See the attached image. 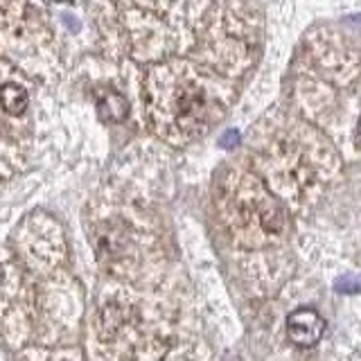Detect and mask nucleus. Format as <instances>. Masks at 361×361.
I'll return each mask as SVG.
<instances>
[{
  "label": "nucleus",
  "instance_id": "obj_1",
  "mask_svg": "<svg viewBox=\"0 0 361 361\" xmlns=\"http://www.w3.org/2000/svg\"><path fill=\"white\" fill-rule=\"evenodd\" d=\"M323 332H325V321L321 319V314L316 310L300 307L289 314L287 336L291 343H296L300 348H312L321 341Z\"/></svg>",
  "mask_w": 361,
  "mask_h": 361
},
{
  "label": "nucleus",
  "instance_id": "obj_2",
  "mask_svg": "<svg viewBox=\"0 0 361 361\" xmlns=\"http://www.w3.org/2000/svg\"><path fill=\"white\" fill-rule=\"evenodd\" d=\"M97 113L102 116V120H106V122H122L129 113L127 99H124L118 90H104V93L97 97Z\"/></svg>",
  "mask_w": 361,
  "mask_h": 361
},
{
  "label": "nucleus",
  "instance_id": "obj_3",
  "mask_svg": "<svg viewBox=\"0 0 361 361\" xmlns=\"http://www.w3.org/2000/svg\"><path fill=\"white\" fill-rule=\"evenodd\" d=\"M30 97L18 84H5L0 88V109L9 116H20V113L27 111Z\"/></svg>",
  "mask_w": 361,
  "mask_h": 361
},
{
  "label": "nucleus",
  "instance_id": "obj_4",
  "mask_svg": "<svg viewBox=\"0 0 361 361\" xmlns=\"http://www.w3.org/2000/svg\"><path fill=\"white\" fill-rule=\"evenodd\" d=\"M59 3H71V0H59Z\"/></svg>",
  "mask_w": 361,
  "mask_h": 361
}]
</instances>
